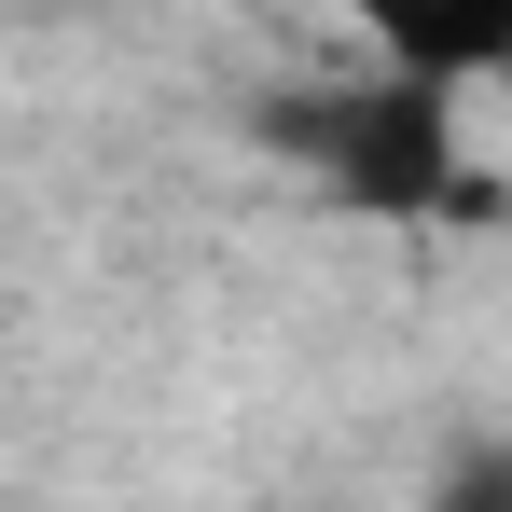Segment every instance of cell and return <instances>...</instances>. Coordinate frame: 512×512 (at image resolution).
<instances>
[{
	"instance_id": "obj_2",
	"label": "cell",
	"mask_w": 512,
	"mask_h": 512,
	"mask_svg": "<svg viewBox=\"0 0 512 512\" xmlns=\"http://www.w3.org/2000/svg\"><path fill=\"white\" fill-rule=\"evenodd\" d=\"M429 512H512V457H499V443H457L443 485H429Z\"/></svg>"
},
{
	"instance_id": "obj_1",
	"label": "cell",
	"mask_w": 512,
	"mask_h": 512,
	"mask_svg": "<svg viewBox=\"0 0 512 512\" xmlns=\"http://www.w3.org/2000/svg\"><path fill=\"white\" fill-rule=\"evenodd\" d=\"M291 153L374 222H429V208H485V180L457 167V70H402V84L291 97Z\"/></svg>"
}]
</instances>
